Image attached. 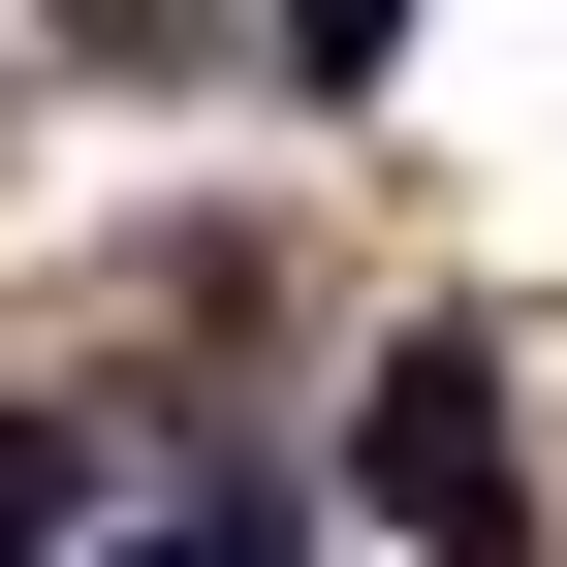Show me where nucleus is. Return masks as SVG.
Instances as JSON below:
<instances>
[{
  "label": "nucleus",
  "instance_id": "obj_3",
  "mask_svg": "<svg viewBox=\"0 0 567 567\" xmlns=\"http://www.w3.org/2000/svg\"><path fill=\"white\" fill-rule=\"evenodd\" d=\"M126 567H316V505H284V473H221V505H158Z\"/></svg>",
  "mask_w": 567,
  "mask_h": 567
},
{
  "label": "nucleus",
  "instance_id": "obj_2",
  "mask_svg": "<svg viewBox=\"0 0 567 567\" xmlns=\"http://www.w3.org/2000/svg\"><path fill=\"white\" fill-rule=\"evenodd\" d=\"M95 536V442H63V410H0V567H63Z\"/></svg>",
  "mask_w": 567,
  "mask_h": 567
},
{
  "label": "nucleus",
  "instance_id": "obj_4",
  "mask_svg": "<svg viewBox=\"0 0 567 567\" xmlns=\"http://www.w3.org/2000/svg\"><path fill=\"white\" fill-rule=\"evenodd\" d=\"M410 63V0H284V95H379Z\"/></svg>",
  "mask_w": 567,
  "mask_h": 567
},
{
  "label": "nucleus",
  "instance_id": "obj_1",
  "mask_svg": "<svg viewBox=\"0 0 567 567\" xmlns=\"http://www.w3.org/2000/svg\"><path fill=\"white\" fill-rule=\"evenodd\" d=\"M347 473H379V536H442V567H505V347H410V379H379V442H347Z\"/></svg>",
  "mask_w": 567,
  "mask_h": 567
}]
</instances>
